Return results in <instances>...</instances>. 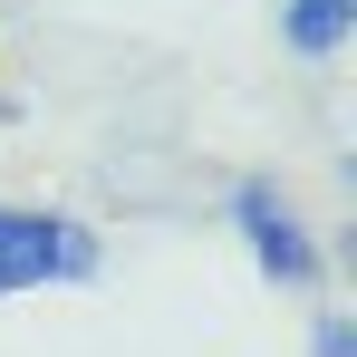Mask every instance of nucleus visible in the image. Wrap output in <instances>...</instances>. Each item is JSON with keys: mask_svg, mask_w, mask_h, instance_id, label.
<instances>
[{"mask_svg": "<svg viewBox=\"0 0 357 357\" xmlns=\"http://www.w3.org/2000/svg\"><path fill=\"white\" fill-rule=\"evenodd\" d=\"M232 232L251 241V271H261L271 290H309V280L328 271V251H319V232L299 222V203L280 183H261V174L232 193Z\"/></svg>", "mask_w": 357, "mask_h": 357, "instance_id": "obj_1", "label": "nucleus"}, {"mask_svg": "<svg viewBox=\"0 0 357 357\" xmlns=\"http://www.w3.org/2000/svg\"><path fill=\"white\" fill-rule=\"evenodd\" d=\"M97 271V232L77 213H0V299L49 290V280H87Z\"/></svg>", "mask_w": 357, "mask_h": 357, "instance_id": "obj_2", "label": "nucleus"}, {"mask_svg": "<svg viewBox=\"0 0 357 357\" xmlns=\"http://www.w3.org/2000/svg\"><path fill=\"white\" fill-rule=\"evenodd\" d=\"M357 29V0H280V39L299 59H338Z\"/></svg>", "mask_w": 357, "mask_h": 357, "instance_id": "obj_3", "label": "nucleus"}, {"mask_svg": "<svg viewBox=\"0 0 357 357\" xmlns=\"http://www.w3.org/2000/svg\"><path fill=\"white\" fill-rule=\"evenodd\" d=\"M319 357H357V328L338 319V309H319Z\"/></svg>", "mask_w": 357, "mask_h": 357, "instance_id": "obj_4", "label": "nucleus"}]
</instances>
